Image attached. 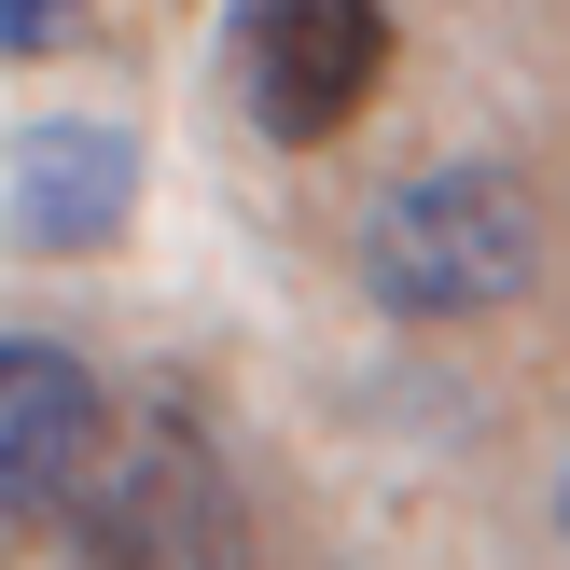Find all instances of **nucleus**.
Listing matches in <instances>:
<instances>
[{"mask_svg":"<svg viewBox=\"0 0 570 570\" xmlns=\"http://www.w3.org/2000/svg\"><path fill=\"white\" fill-rule=\"evenodd\" d=\"M390 70V0H237V98L265 139H348Z\"/></svg>","mask_w":570,"mask_h":570,"instance_id":"obj_3","label":"nucleus"},{"mask_svg":"<svg viewBox=\"0 0 570 570\" xmlns=\"http://www.w3.org/2000/svg\"><path fill=\"white\" fill-rule=\"evenodd\" d=\"M70 28H83V0H0V56H42Z\"/></svg>","mask_w":570,"mask_h":570,"instance_id":"obj_6","label":"nucleus"},{"mask_svg":"<svg viewBox=\"0 0 570 570\" xmlns=\"http://www.w3.org/2000/svg\"><path fill=\"white\" fill-rule=\"evenodd\" d=\"M529 265H543V237H529V195L501 167H432L362 237V278L404 321H488L501 293H529Z\"/></svg>","mask_w":570,"mask_h":570,"instance_id":"obj_2","label":"nucleus"},{"mask_svg":"<svg viewBox=\"0 0 570 570\" xmlns=\"http://www.w3.org/2000/svg\"><path fill=\"white\" fill-rule=\"evenodd\" d=\"M0 195H14V237H28V250H111V237H126V209H139V154H126V126L56 111V126L14 139Z\"/></svg>","mask_w":570,"mask_h":570,"instance_id":"obj_5","label":"nucleus"},{"mask_svg":"<svg viewBox=\"0 0 570 570\" xmlns=\"http://www.w3.org/2000/svg\"><path fill=\"white\" fill-rule=\"evenodd\" d=\"M56 543H70V570H250V515H237L223 445L181 404H154L98 445V473H83Z\"/></svg>","mask_w":570,"mask_h":570,"instance_id":"obj_1","label":"nucleus"},{"mask_svg":"<svg viewBox=\"0 0 570 570\" xmlns=\"http://www.w3.org/2000/svg\"><path fill=\"white\" fill-rule=\"evenodd\" d=\"M98 445H111L98 376L42 334H0V529H70Z\"/></svg>","mask_w":570,"mask_h":570,"instance_id":"obj_4","label":"nucleus"}]
</instances>
